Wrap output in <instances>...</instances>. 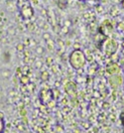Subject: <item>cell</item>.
I'll list each match as a JSON object with an SVG mask.
<instances>
[{"label":"cell","instance_id":"6da1fadb","mask_svg":"<svg viewBox=\"0 0 124 133\" xmlns=\"http://www.w3.org/2000/svg\"><path fill=\"white\" fill-rule=\"evenodd\" d=\"M70 64L71 66L75 69L80 70L85 64V56L81 50H74L70 56Z\"/></svg>","mask_w":124,"mask_h":133},{"label":"cell","instance_id":"7a4b0ae2","mask_svg":"<svg viewBox=\"0 0 124 133\" xmlns=\"http://www.w3.org/2000/svg\"><path fill=\"white\" fill-rule=\"evenodd\" d=\"M21 16L25 20L32 18L34 16V9L32 8V6H30L29 4L23 5V7L21 8Z\"/></svg>","mask_w":124,"mask_h":133},{"label":"cell","instance_id":"3957f363","mask_svg":"<svg viewBox=\"0 0 124 133\" xmlns=\"http://www.w3.org/2000/svg\"><path fill=\"white\" fill-rule=\"evenodd\" d=\"M119 14V9H118V7L117 6H112L111 7V9H110V15H112V16H117Z\"/></svg>","mask_w":124,"mask_h":133},{"label":"cell","instance_id":"277c9868","mask_svg":"<svg viewBox=\"0 0 124 133\" xmlns=\"http://www.w3.org/2000/svg\"><path fill=\"white\" fill-rule=\"evenodd\" d=\"M3 117H0V133H2L4 130V122H3Z\"/></svg>","mask_w":124,"mask_h":133},{"label":"cell","instance_id":"5b68a950","mask_svg":"<svg viewBox=\"0 0 124 133\" xmlns=\"http://www.w3.org/2000/svg\"><path fill=\"white\" fill-rule=\"evenodd\" d=\"M121 6L124 8V0H121Z\"/></svg>","mask_w":124,"mask_h":133},{"label":"cell","instance_id":"8992f818","mask_svg":"<svg viewBox=\"0 0 124 133\" xmlns=\"http://www.w3.org/2000/svg\"><path fill=\"white\" fill-rule=\"evenodd\" d=\"M91 1H93V2H96V1H98V0H91Z\"/></svg>","mask_w":124,"mask_h":133},{"label":"cell","instance_id":"52a82bcc","mask_svg":"<svg viewBox=\"0 0 124 133\" xmlns=\"http://www.w3.org/2000/svg\"><path fill=\"white\" fill-rule=\"evenodd\" d=\"M80 1H85V0H80Z\"/></svg>","mask_w":124,"mask_h":133}]
</instances>
